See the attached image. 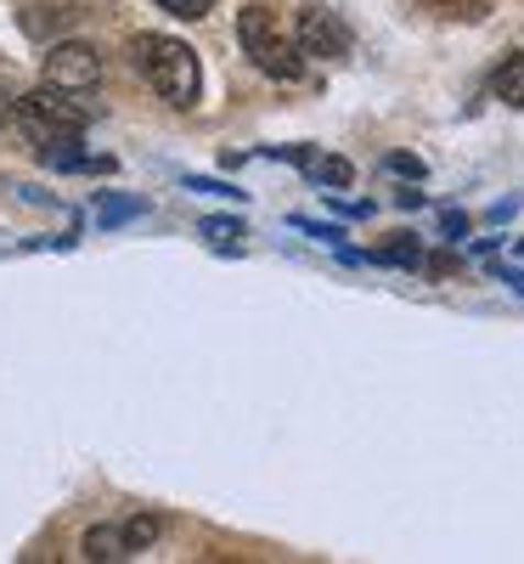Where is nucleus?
Segmentation results:
<instances>
[{"mask_svg":"<svg viewBox=\"0 0 524 564\" xmlns=\"http://www.w3.org/2000/svg\"><path fill=\"white\" fill-rule=\"evenodd\" d=\"M130 63H135V74L148 79L170 108H198L204 68H198V52H193L186 40H170V34H135V40H130Z\"/></svg>","mask_w":524,"mask_h":564,"instance_id":"nucleus-1","label":"nucleus"},{"mask_svg":"<svg viewBox=\"0 0 524 564\" xmlns=\"http://www.w3.org/2000/svg\"><path fill=\"white\" fill-rule=\"evenodd\" d=\"M237 45H243V57L265 74V79H299L305 74V52L299 40H288L276 29V18L265 7H249L237 12Z\"/></svg>","mask_w":524,"mask_h":564,"instance_id":"nucleus-2","label":"nucleus"},{"mask_svg":"<svg viewBox=\"0 0 524 564\" xmlns=\"http://www.w3.org/2000/svg\"><path fill=\"white\" fill-rule=\"evenodd\" d=\"M18 124L40 141V148H52V141H79L90 113L74 102V90H57V85H45V90H29V97H18Z\"/></svg>","mask_w":524,"mask_h":564,"instance_id":"nucleus-3","label":"nucleus"},{"mask_svg":"<svg viewBox=\"0 0 524 564\" xmlns=\"http://www.w3.org/2000/svg\"><path fill=\"white\" fill-rule=\"evenodd\" d=\"M45 85L57 90H97L102 85V52L85 40H52V52H45Z\"/></svg>","mask_w":524,"mask_h":564,"instance_id":"nucleus-4","label":"nucleus"},{"mask_svg":"<svg viewBox=\"0 0 524 564\" xmlns=\"http://www.w3.org/2000/svg\"><path fill=\"white\" fill-rule=\"evenodd\" d=\"M294 40H299L305 57H321V63L350 57V29H345V18L332 7H305L299 23H294Z\"/></svg>","mask_w":524,"mask_h":564,"instance_id":"nucleus-5","label":"nucleus"},{"mask_svg":"<svg viewBox=\"0 0 524 564\" xmlns=\"http://www.w3.org/2000/svg\"><path fill=\"white\" fill-rule=\"evenodd\" d=\"M79 558H90V564H124V558H135V547H130L124 525H90L79 536Z\"/></svg>","mask_w":524,"mask_h":564,"instance_id":"nucleus-6","label":"nucleus"},{"mask_svg":"<svg viewBox=\"0 0 524 564\" xmlns=\"http://www.w3.org/2000/svg\"><path fill=\"white\" fill-rule=\"evenodd\" d=\"M491 90H496V97H502L507 108H524V52H518V57H507V63L496 68Z\"/></svg>","mask_w":524,"mask_h":564,"instance_id":"nucleus-7","label":"nucleus"},{"mask_svg":"<svg viewBox=\"0 0 524 564\" xmlns=\"http://www.w3.org/2000/svg\"><path fill=\"white\" fill-rule=\"evenodd\" d=\"M124 536H130L135 553H148V547L164 536V520H159V513H130V520H124Z\"/></svg>","mask_w":524,"mask_h":564,"instance_id":"nucleus-8","label":"nucleus"},{"mask_svg":"<svg viewBox=\"0 0 524 564\" xmlns=\"http://www.w3.org/2000/svg\"><path fill=\"white\" fill-rule=\"evenodd\" d=\"M198 231H204V238H209L215 249H237V238H249L243 220H204Z\"/></svg>","mask_w":524,"mask_h":564,"instance_id":"nucleus-9","label":"nucleus"},{"mask_svg":"<svg viewBox=\"0 0 524 564\" xmlns=\"http://www.w3.org/2000/svg\"><path fill=\"white\" fill-rule=\"evenodd\" d=\"M310 175H316L321 186H350V181H356L350 159H316V164H310Z\"/></svg>","mask_w":524,"mask_h":564,"instance_id":"nucleus-10","label":"nucleus"},{"mask_svg":"<svg viewBox=\"0 0 524 564\" xmlns=\"http://www.w3.org/2000/svg\"><path fill=\"white\" fill-rule=\"evenodd\" d=\"M372 260H378V265H423V249H417L412 238H401V243H390V249H378Z\"/></svg>","mask_w":524,"mask_h":564,"instance_id":"nucleus-11","label":"nucleus"},{"mask_svg":"<svg viewBox=\"0 0 524 564\" xmlns=\"http://www.w3.org/2000/svg\"><path fill=\"white\" fill-rule=\"evenodd\" d=\"M159 7H164L170 18H186V23H198V18H209V12H215V0H159Z\"/></svg>","mask_w":524,"mask_h":564,"instance_id":"nucleus-12","label":"nucleus"},{"mask_svg":"<svg viewBox=\"0 0 524 564\" xmlns=\"http://www.w3.org/2000/svg\"><path fill=\"white\" fill-rule=\"evenodd\" d=\"M384 164H390L395 175H406V181H423V175H428V170H423V159H412V153H390Z\"/></svg>","mask_w":524,"mask_h":564,"instance_id":"nucleus-13","label":"nucleus"},{"mask_svg":"<svg viewBox=\"0 0 524 564\" xmlns=\"http://www.w3.org/2000/svg\"><path fill=\"white\" fill-rule=\"evenodd\" d=\"M186 186H193V193H215V198H243V193H237V186H220V181H198V175H186Z\"/></svg>","mask_w":524,"mask_h":564,"instance_id":"nucleus-14","label":"nucleus"},{"mask_svg":"<svg viewBox=\"0 0 524 564\" xmlns=\"http://www.w3.org/2000/svg\"><path fill=\"white\" fill-rule=\"evenodd\" d=\"M124 215H141V204H130V198H113V204L102 209V226H113V220H124Z\"/></svg>","mask_w":524,"mask_h":564,"instance_id":"nucleus-15","label":"nucleus"},{"mask_svg":"<svg viewBox=\"0 0 524 564\" xmlns=\"http://www.w3.org/2000/svg\"><path fill=\"white\" fill-rule=\"evenodd\" d=\"M440 231H446V238L457 243V238H462V231H468V220H462L457 209H446V215H440Z\"/></svg>","mask_w":524,"mask_h":564,"instance_id":"nucleus-16","label":"nucleus"},{"mask_svg":"<svg viewBox=\"0 0 524 564\" xmlns=\"http://www.w3.org/2000/svg\"><path fill=\"white\" fill-rule=\"evenodd\" d=\"M7 119H18V97H12L7 85H0V124H7Z\"/></svg>","mask_w":524,"mask_h":564,"instance_id":"nucleus-17","label":"nucleus"},{"mask_svg":"<svg viewBox=\"0 0 524 564\" xmlns=\"http://www.w3.org/2000/svg\"><path fill=\"white\" fill-rule=\"evenodd\" d=\"M496 276H502V282H507V289H513V294H524V271H513V265H502V271H496Z\"/></svg>","mask_w":524,"mask_h":564,"instance_id":"nucleus-18","label":"nucleus"},{"mask_svg":"<svg viewBox=\"0 0 524 564\" xmlns=\"http://www.w3.org/2000/svg\"><path fill=\"white\" fill-rule=\"evenodd\" d=\"M457 7H468V18H480V7H485V0H457Z\"/></svg>","mask_w":524,"mask_h":564,"instance_id":"nucleus-19","label":"nucleus"},{"mask_svg":"<svg viewBox=\"0 0 524 564\" xmlns=\"http://www.w3.org/2000/svg\"><path fill=\"white\" fill-rule=\"evenodd\" d=\"M518 254H524V243H518Z\"/></svg>","mask_w":524,"mask_h":564,"instance_id":"nucleus-20","label":"nucleus"}]
</instances>
